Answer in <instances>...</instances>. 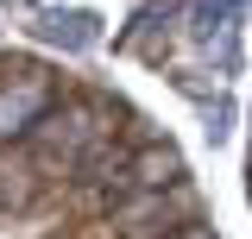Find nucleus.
Here are the masks:
<instances>
[{"mask_svg":"<svg viewBox=\"0 0 252 239\" xmlns=\"http://www.w3.org/2000/svg\"><path fill=\"white\" fill-rule=\"evenodd\" d=\"M126 182L145 195V189H177L183 182V157H177V145H145L132 164H126Z\"/></svg>","mask_w":252,"mask_h":239,"instance_id":"obj_3","label":"nucleus"},{"mask_svg":"<svg viewBox=\"0 0 252 239\" xmlns=\"http://www.w3.org/2000/svg\"><path fill=\"white\" fill-rule=\"evenodd\" d=\"M246 195H252V177H246Z\"/></svg>","mask_w":252,"mask_h":239,"instance_id":"obj_7","label":"nucleus"},{"mask_svg":"<svg viewBox=\"0 0 252 239\" xmlns=\"http://www.w3.org/2000/svg\"><path fill=\"white\" fill-rule=\"evenodd\" d=\"M220 6H233V13H246V0H220Z\"/></svg>","mask_w":252,"mask_h":239,"instance_id":"obj_5","label":"nucleus"},{"mask_svg":"<svg viewBox=\"0 0 252 239\" xmlns=\"http://www.w3.org/2000/svg\"><path fill=\"white\" fill-rule=\"evenodd\" d=\"M0 6H26V0H0Z\"/></svg>","mask_w":252,"mask_h":239,"instance_id":"obj_6","label":"nucleus"},{"mask_svg":"<svg viewBox=\"0 0 252 239\" xmlns=\"http://www.w3.org/2000/svg\"><path fill=\"white\" fill-rule=\"evenodd\" d=\"M32 31H38L44 44L69 51V57H82V51H94V44H101V19H94L89 6H44Z\"/></svg>","mask_w":252,"mask_h":239,"instance_id":"obj_2","label":"nucleus"},{"mask_svg":"<svg viewBox=\"0 0 252 239\" xmlns=\"http://www.w3.org/2000/svg\"><path fill=\"white\" fill-rule=\"evenodd\" d=\"M158 239H215L208 227H177V233H158Z\"/></svg>","mask_w":252,"mask_h":239,"instance_id":"obj_4","label":"nucleus"},{"mask_svg":"<svg viewBox=\"0 0 252 239\" xmlns=\"http://www.w3.org/2000/svg\"><path fill=\"white\" fill-rule=\"evenodd\" d=\"M51 82L38 76V69H26L19 82H6L0 89V139H26V132H38L44 126V114H51Z\"/></svg>","mask_w":252,"mask_h":239,"instance_id":"obj_1","label":"nucleus"}]
</instances>
